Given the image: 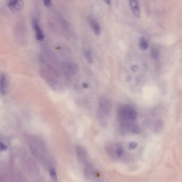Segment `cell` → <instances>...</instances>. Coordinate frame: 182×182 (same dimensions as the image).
<instances>
[{
    "instance_id": "cell-12",
    "label": "cell",
    "mask_w": 182,
    "mask_h": 182,
    "mask_svg": "<svg viewBox=\"0 0 182 182\" xmlns=\"http://www.w3.org/2000/svg\"><path fill=\"white\" fill-rule=\"evenodd\" d=\"M151 54L153 58L156 59L158 56V52L156 49L153 48L151 49Z\"/></svg>"
},
{
    "instance_id": "cell-13",
    "label": "cell",
    "mask_w": 182,
    "mask_h": 182,
    "mask_svg": "<svg viewBox=\"0 0 182 182\" xmlns=\"http://www.w3.org/2000/svg\"><path fill=\"white\" fill-rule=\"evenodd\" d=\"M49 173L54 180H56L57 179V176L55 170L53 169H50L49 171Z\"/></svg>"
},
{
    "instance_id": "cell-9",
    "label": "cell",
    "mask_w": 182,
    "mask_h": 182,
    "mask_svg": "<svg viewBox=\"0 0 182 182\" xmlns=\"http://www.w3.org/2000/svg\"><path fill=\"white\" fill-rule=\"evenodd\" d=\"M94 171L93 167L89 163H87L85 165L84 168V174L85 176L87 178H90L94 174Z\"/></svg>"
},
{
    "instance_id": "cell-14",
    "label": "cell",
    "mask_w": 182,
    "mask_h": 182,
    "mask_svg": "<svg viewBox=\"0 0 182 182\" xmlns=\"http://www.w3.org/2000/svg\"><path fill=\"white\" fill-rule=\"evenodd\" d=\"M123 153V150L122 148L120 146H118L116 150V155L118 157H121Z\"/></svg>"
},
{
    "instance_id": "cell-8",
    "label": "cell",
    "mask_w": 182,
    "mask_h": 182,
    "mask_svg": "<svg viewBox=\"0 0 182 182\" xmlns=\"http://www.w3.org/2000/svg\"><path fill=\"white\" fill-rule=\"evenodd\" d=\"M129 3L135 17L137 18L140 17L141 11L138 0H129Z\"/></svg>"
},
{
    "instance_id": "cell-16",
    "label": "cell",
    "mask_w": 182,
    "mask_h": 182,
    "mask_svg": "<svg viewBox=\"0 0 182 182\" xmlns=\"http://www.w3.org/2000/svg\"><path fill=\"white\" fill-rule=\"evenodd\" d=\"M137 146H138V144L135 142H132L130 143L129 145V148L132 150L135 149L136 148Z\"/></svg>"
},
{
    "instance_id": "cell-18",
    "label": "cell",
    "mask_w": 182,
    "mask_h": 182,
    "mask_svg": "<svg viewBox=\"0 0 182 182\" xmlns=\"http://www.w3.org/2000/svg\"><path fill=\"white\" fill-rule=\"evenodd\" d=\"M138 69V66L136 65H134L131 68V70L133 72H135L137 71Z\"/></svg>"
},
{
    "instance_id": "cell-5",
    "label": "cell",
    "mask_w": 182,
    "mask_h": 182,
    "mask_svg": "<svg viewBox=\"0 0 182 182\" xmlns=\"http://www.w3.org/2000/svg\"><path fill=\"white\" fill-rule=\"evenodd\" d=\"M87 22L94 34L96 36H99L101 33V28L98 22L91 16L87 18Z\"/></svg>"
},
{
    "instance_id": "cell-19",
    "label": "cell",
    "mask_w": 182,
    "mask_h": 182,
    "mask_svg": "<svg viewBox=\"0 0 182 182\" xmlns=\"http://www.w3.org/2000/svg\"><path fill=\"white\" fill-rule=\"evenodd\" d=\"M104 1L105 2V3L108 4L109 5H111V1H110V0H104Z\"/></svg>"
},
{
    "instance_id": "cell-2",
    "label": "cell",
    "mask_w": 182,
    "mask_h": 182,
    "mask_svg": "<svg viewBox=\"0 0 182 182\" xmlns=\"http://www.w3.org/2000/svg\"><path fill=\"white\" fill-rule=\"evenodd\" d=\"M8 8L14 12L18 13L23 10L24 3L23 0H6Z\"/></svg>"
},
{
    "instance_id": "cell-20",
    "label": "cell",
    "mask_w": 182,
    "mask_h": 182,
    "mask_svg": "<svg viewBox=\"0 0 182 182\" xmlns=\"http://www.w3.org/2000/svg\"><path fill=\"white\" fill-rule=\"evenodd\" d=\"M83 86L84 88H87L88 87V85L86 83H84L83 84Z\"/></svg>"
},
{
    "instance_id": "cell-10",
    "label": "cell",
    "mask_w": 182,
    "mask_h": 182,
    "mask_svg": "<svg viewBox=\"0 0 182 182\" xmlns=\"http://www.w3.org/2000/svg\"><path fill=\"white\" fill-rule=\"evenodd\" d=\"M148 44L147 42L144 37H142L140 43V48L142 50H146L148 48Z\"/></svg>"
},
{
    "instance_id": "cell-7",
    "label": "cell",
    "mask_w": 182,
    "mask_h": 182,
    "mask_svg": "<svg viewBox=\"0 0 182 182\" xmlns=\"http://www.w3.org/2000/svg\"><path fill=\"white\" fill-rule=\"evenodd\" d=\"M0 91L2 95H6L8 91V80L7 77L6 75H1L0 80Z\"/></svg>"
},
{
    "instance_id": "cell-11",
    "label": "cell",
    "mask_w": 182,
    "mask_h": 182,
    "mask_svg": "<svg viewBox=\"0 0 182 182\" xmlns=\"http://www.w3.org/2000/svg\"><path fill=\"white\" fill-rule=\"evenodd\" d=\"M85 54H86V58L88 62L90 63H93V58L91 52L89 51H86L85 52Z\"/></svg>"
},
{
    "instance_id": "cell-1",
    "label": "cell",
    "mask_w": 182,
    "mask_h": 182,
    "mask_svg": "<svg viewBox=\"0 0 182 182\" xmlns=\"http://www.w3.org/2000/svg\"><path fill=\"white\" fill-rule=\"evenodd\" d=\"M120 122L136 121L138 117L136 111L129 105H122L118 110Z\"/></svg>"
},
{
    "instance_id": "cell-21",
    "label": "cell",
    "mask_w": 182,
    "mask_h": 182,
    "mask_svg": "<svg viewBox=\"0 0 182 182\" xmlns=\"http://www.w3.org/2000/svg\"><path fill=\"white\" fill-rule=\"evenodd\" d=\"M131 80V77L130 76L128 77L127 78V82H130Z\"/></svg>"
},
{
    "instance_id": "cell-6",
    "label": "cell",
    "mask_w": 182,
    "mask_h": 182,
    "mask_svg": "<svg viewBox=\"0 0 182 182\" xmlns=\"http://www.w3.org/2000/svg\"><path fill=\"white\" fill-rule=\"evenodd\" d=\"M101 110L103 113L107 114L109 113L112 108V104L108 99L104 98H101L100 101Z\"/></svg>"
},
{
    "instance_id": "cell-4",
    "label": "cell",
    "mask_w": 182,
    "mask_h": 182,
    "mask_svg": "<svg viewBox=\"0 0 182 182\" xmlns=\"http://www.w3.org/2000/svg\"><path fill=\"white\" fill-rule=\"evenodd\" d=\"M32 26L35 31V35L36 39L39 41H44V35L41 27H40L38 22L36 19H34L32 21Z\"/></svg>"
},
{
    "instance_id": "cell-17",
    "label": "cell",
    "mask_w": 182,
    "mask_h": 182,
    "mask_svg": "<svg viewBox=\"0 0 182 182\" xmlns=\"http://www.w3.org/2000/svg\"><path fill=\"white\" fill-rule=\"evenodd\" d=\"M7 146L4 143H1V151H6L7 149Z\"/></svg>"
},
{
    "instance_id": "cell-15",
    "label": "cell",
    "mask_w": 182,
    "mask_h": 182,
    "mask_svg": "<svg viewBox=\"0 0 182 182\" xmlns=\"http://www.w3.org/2000/svg\"><path fill=\"white\" fill-rule=\"evenodd\" d=\"M45 6L49 7L51 5V0H42Z\"/></svg>"
},
{
    "instance_id": "cell-3",
    "label": "cell",
    "mask_w": 182,
    "mask_h": 182,
    "mask_svg": "<svg viewBox=\"0 0 182 182\" xmlns=\"http://www.w3.org/2000/svg\"><path fill=\"white\" fill-rule=\"evenodd\" d=\"M76 151L78 159L80 162L84 165L88 163V155L86 150L82 146H78L76 148Z\"/></svg>"
}]
</instances>
